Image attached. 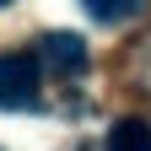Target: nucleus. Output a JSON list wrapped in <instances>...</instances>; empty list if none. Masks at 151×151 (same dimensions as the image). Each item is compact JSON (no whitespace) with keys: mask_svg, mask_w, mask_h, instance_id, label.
Instances as JSON below:
<instances>
[{"mask_svg":"<svg viewBox=\"0 0 151 151\" xmlns=\"http://www.w3.org/2000/svg\"><path fill=\"white\" fill-rule=\"evenodd\" d=\"M38 76H43L38 54H0V108H38Z\"/></svg>","mask_w":151,"mask_h":151,"instance_id":"obj_1","label":"nucleus"},{"mask_svg":"<svg viewBox=\"0 0 151 151\" xmlns=\"http://www.w3.org/2000/svg\"><path fill=\"white\" fill-rule=\"evenodd\" d=\"M38 60L60 76H76V70H86V43L76 32H43L38 38Z\"/></svg>","mask_w":151,"mask_h":151,"instance_id":"obj_2","label":"nucleus"},{"mask_svg":"<svg viewBox=\"0 0 151 151\" xmlns=\"http://www.w3.org/2000/svg\"><path fill=\"white\" fill-rule=\"evenodd\" d=\"M108 151H151V124L146 119H113L108 124Z\"/></svg>","mask_w":151,"mask_h":151,"instance_id":"obj_3","label":"nucleus"},{"mask_svg":"<svg viewBox=\"0 0 151 151\" xmlns=\"http://www.w3.org/2000/svg\"><path fill=\"white\" fill-rule=\"evenodd\" d=\"M86 6V16H97V22H108V27H119V22H129L146 0H81Z\"/></svg>","mask_w":151,"mask_h":151,"instance_id":"obj_4","label":"nucleus"},{"mask_svg":"<svg viewBox=\"0 0 151 151\" xmlns=\"http://www.w3.org/2000/svg\"><path fill=\"white\" fill-rule=\"evenodd\" d=\"M0 6H11V0H0Z\"/></svg>","mask_w":151,"mask_h":151,"instance_id":"obj_5","label":"nucleus"}]
</instances>
